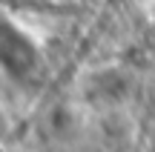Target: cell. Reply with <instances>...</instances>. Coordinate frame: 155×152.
<instances>
[{
  "label": "cell",
  "instance_id": "obj_1",
  "mask_svg": "<svg viewBox=\"0 0 155 152\" xmlns=\"http://www.w3.org/2000/svg\"><path fill=\"white\" fill-rule=\"evenodd\" d=\"M132 95V78L121 69H101L86 80V98L101 109H118Z\"/></svg>",
  "mask_w": 155,
  "mask_h": 152
}]
</instances>
